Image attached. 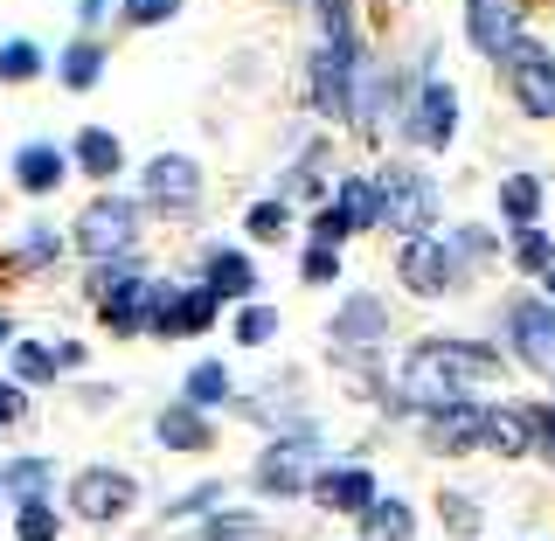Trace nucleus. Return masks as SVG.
<instances>
[{"mask_svg":"<svg viewBox=\"0 0 555 541\" xmlns=\"http://www.w3.org/2000/svg\"><path fill=\"white\" fill-rule=\"evenodd\" d=\"M63 153L56 146H22V153H14V181H22L28 188V195H49V188H63Z\"/></svg>","mask_w":555,"mask_h":541,"instance_id":"a211bd4d","label":"nucleus"},{"mask_svg":"<svg viewBox=\"0 0 555 541\" xmlns=\"http://www.w3.org/2000/svg\"><path fill=\"white\" fill-rule=\"evenodd\" d=\"M173 8H181V0H126V22L132 28H153V22H167Z\"/></svg>","mask_w":555,"mask_h":541,"instance_id":"4c0bfd02","label":"nucleus"},{"mask_svg":"<svg viewBox=\"0 0 555 541\" xmlns=\"http://www.w3.org/2000/svg\"><path fill=\"white\" fill-rule=\"evenodd\" d=\"M14 534L22 541H56V507H49V500H28V507L14 514Z\"/></svg>","mask_w":555,"mask_h":541,"instance_id":"c85d7f7f","label":"nucleus"},{"mask_svg":"<svg viewBox=\"0 0 555 541\" xmlns=\"http://www.w3.org/2000/svg\"><path fill=\"white\" fill-rule=\"evenodd\" d=\"M118 160H126V146H118L104 126H83V132H77V167L91 173V181H112Z\"/></svg>","mask_w":555,"mask_h":541,"instance_id":"6ab92c4d","label":"nucleus"},{"mask_svg":"<svg viewBox=\"0 0 555 541\" xmlns=\"http://www.w3.org/2000/svg\"><path fill=\"white\" fill-rule=\"evenodd\" d=\"M320 22H326V42H334V49H361L354 22H347V0H320Z\"/></svg>","mask_w":555,"mask_h":541,"instance_id":"c9c22d12","label":"nucleus"},{"mask_svg":"<svg viewBox=\"0 0 555 541\" xmlns=\"http://www.w3.org/2000/svg\"><path fill=\"white\" fill-rule=\"evenodd\" d=\"M320 459V438L312 430H292L285 445H271L264 459H257V493L285 500V493H306V465Z\"/></svg>","mask_w":555,"mask_h":541,"instance_id":"39448f33","label":"nucleus"},{"mask_svg":"<svg viewBox=\"0 0 555 541\" xmlns=\"http://www.w3.org/2000/svg\"><path fill=\"white\" fill-rule=\"evenodd\" d=\"M500 216H507L514 230H534V216H542V181H534V173H507V181H500Z\"/></svg>","mask_w":555,"mask_h":541,"instance_id":"aec40b11","label":"nucleus"},{"mask_svg":"<svg viewBox=\"0 0 555 541\" xmlns=\"http://www.w3.org/2000/svg\"><path fill=\"white\" fill-rule=\"evenodd\" d=\"M375 195H382V222H389V230H403L410 243L438 222V188H430L424 173H410V167H389L375 181Z\"/></svg>","mask_w":555,"mask_h":541,"instance_id":"f03ea898","label":"nucleus"},{"mask_svg":"<svg viewBox=\"0 0 555 541\" xmlns=\"http://www.w3.org/2000/svg\"><path fill=\"white\" fill-rule=\"evenodd\" d=\"M104 326H112V334H139V326H153V285L126 265V257H118V271L104 278Z\"/></svg>","mask_w":555,"mask_h":541,"instance_id":"0eeeda50","label":"nucleus"},{"mask_svg":"<svg viewBox=\"0 0 555 541\" xmlns=\"http://www.w3.org/2000/svg\"><path fill=\"white\" fill-rule=\"evenodd\" d=\"M334 271H340V243H312L306 250V285H326Z\"/></svg>","mask_w":555,"mask_h":541,"instance_id":"e433bc0d","label":"nucleus"},{"mask_svg":"<svg viewBox=\"0 0 555 541\" xmlns=\"http://www.w3.org/2000/svg\"><path fill=\"white\" fill-rule=\"evenodd\" d=\"M334 216H340V230H369V222H382V195H375V181H340Z\"/></svg>","mask_w":555,"mask_h":541,"instance_id":"4be33fe9","label":"nucleus"},{"mask_svg":"<svg viewBox=\"0 0 555 541\" xmlns=\"http://www.w3.org/2000/svg\"><path fill=\"white\" fill-rule=\"evenodd\" d=\"M250 285H257V271H250L243 250H216V257H208V292H216V299H243Z\"/></svg>","mask_w":555,"mask_h":541,"instance_id":"5701e85b","label":"nucleus"},{"mask_svg":"<svg viewBox=\"0 0 555 541\" xmlns=\"http://www.w3.org/2000/svg\"><path fill=\"white\" fill-rule=\"evenodd\" d=\"M230 396V375L216 369V361H202V369H188V403H222Z\"/></svg>","mask_w":555,"mask_h":541,"instance_id":"7c9ffc66","label":"nucleus"},{"mask_svg":"<svg viewBox=\"0 0 555 541\" xmlns=\"http://www.w3.org/2000/svg\"><path fill=\"white\" fill-rule=\"evenodd\" d=\"M35 69H42V49H35V42H8V49H0V77H8V83H28Z\"/></svg>","mask_w":555,"mask_h":541,"instance_id":"2f4dec72","label":"nucleus"},{"mask_svg":"<svg viewBox=\"0 0 555 541\" xmlns=\"http://www.w3.org/2000/svg\"><path fill=\"white\" fill-rule=\"evenodd\" d=\"M216 500H222V486H195V493L167 500V520H181V514H202V507H216Z\"/></svg>","mask_w":555,"mask_h":541,"instance_id":"58836bf2","label":"nucleus"},{"mask_svg":"<svg viewBox=\"0 0 555 541\" xmlns=\"http://www.w3.org/2000/svg\"><path fill=\"white\" fill-rule=\"evenodd\" d=\"M146 202L167 208V216H188V208L202 202V173L188 153H160V160L146 167Z\"/></svg>","mask_w":555,"mask_h":541,"instance_id":"6e6552de","label":"nucleus"},{"mask_svg":"<svg viewBox=\"0 0 555 541\" xmlns=\"http://www.w3.org/2000/svg\"><path fill=\"white\" fill-rule=\"evenodd\" d=\"M451 132H459V91H451L444 77H430L424 91H416V112H410V139L416 146H451Z\"/></svg>","mask_w":555,"mask_h":541,"instance_id":"9d476101","label":"nucleus"},{"mask_svg":"<svg viewBox=\"0 0 555 541\" xmlns=\"http://www.w3.org/2000/svg\"><path fill=\"white\" fill-rule=\"evenodd\" d=\"M77 250L98 257V265H118V257L132 250V208L118 195H98L83 208V222H77Z\"/></svg>","mask_w":555,"mask_h":541,"instance_id":"20e7f679","label":"nucleus"},{"mask_svg":"<svg viewBox=\"0 0 555 541\" xmlns=\"http://www.w3.org/2000/svg\"><path fill=\"white\" fill-rule=\"evenodd\" d=\"M361 541H410V507L403 500H375L361 514Z\"/></svg>","mask_w":555,"mask_h":541,"instance_id":"a878e982","label":"nucleus"},{"mask_svg":"<svg viewBox=\"0 0 555 541\" xmlns=\"http://www.w3.org/2000/svg\"><path fill=\"white\" fill-rule=\"evenodd\" d=\"M507 326H514V347L528 355V369L555 375V306L548 299H520V306H507Z\"/></svg>","mask_w":555,"mask_h":541,"instance_id":"9b49d317","label":"nucleus"},{"mask_svg":"<svg viewBox=\"0 0 555 541\" xmlns=\"http://www.w3.org/2000/svg\"><path fill=\"white\" fill-rule=\"evenodd\" d=\"M479 445H486V451H500V459H520V451H534V424H528V410H486Z\"/></svg>","mask_w":555,"mask_h":541,"instance_id":"f3484780","label":"nucleus"},{"mask_svg":"<svg viewBox=\"0 0 555 541\" xmlns=\"http://www.w3.org/2000/svg\"><path fill=\"white\" fill-rule=\"evenodd\" d=\"M69 507L83 520H118L132 507V479L112 473V465H91V473H77V486H69Z\"/></svg>","mask_w":555,"mask_h":541,"instance_id":"f8f14e48","label":"nucleus"},{"mask_svg":"<svg viewBox=\"0 0 555 541\" xmlns=\"http://www.w3.org/2000/svg\"><path fill=\"white\" fill-rule=\"evenodd\" d=\"M500 375L493 347H473V340H424L410 347V369H403V396L424 410H451L459 403V389H473V382Z\"/></svg>","mask_w":555,"mask_h":541,"instance_id":"f257e3e1","label":"nucleus"},{"mask_svg":"<svg viewBox=\"0 0 555 541\" xmlns=\"http://www.w3.org/2000/svg\"><path fill=\"white\" fill-rule=\"evenodd\" d=\"M465 35H473L479 56H507V42H514L507 0H465Z\"/></svg>","mask_w":555,"mask_h":541,"instance_id":"2eb2a0df","label":"nucleus"},{"mask_svg":"<svg viewBox=\"0 0 555 541\" xmlns=\"http://www.w3.org/2000/svg\"><path fill=\"white\" fill-rule=\"evenodd\" d=\"M514 265H520V271H548V265H555V243H548L542 230H520V243H514Z\"/></svg>","mask_w":555,"mask_h":541,"instance_id":"72a5a7b5","label":"nucleus"},{"mask_svg":"<svg viewBox=\"0 0 555 541\" xmlns=\"http://www.w3.org/2000/svg\"><path fill=\"white\" fill-rule=\"evenodd\" d=\"M382 340V306L375 299H347L340 320H334V347H369Z\"/></svg>","mask_w":555,"mask_h":541,"instance_id":"412c9836","label":"nucleus"},{"mask_svg":"<svg viewBox=\"0 0 555 541\" xmlns=\"http://www.w3.org/2000/svg\"><path fill=\"white\" fill-rule=\"evenodd\" d=\"M98 69H104V49H98V42H77V49L63 56V83H69V91H91Z\"/></svg>","mask_w":555,"mask_h":541,"instance_id":"cd10ccee","label":"nucleus"},{"mask_svg":"<svg viewBox=\"0 0 555 541\" xmlns=\"http://www.w3.org/2000/svg\"><path fill=\"white\" fill-rule=\"evenodd\" d=\"M49 479H56V473H49L42 459H14V465H0V493H14L22 507H28V500H42V486H49Z\"/></svg>","mask_w":555,"mask_h":541,"instance_id":"bb28decb","label":"nucleus"},{"mask_svg":"<svg viewBox=\"0 0 555 541\" xmlns=\"http://www.w3.org/2000/svg\"><path fill=\"white\" fill-rule=\"evenodd\" d=\"M285 230H292V208H285V202H257V208H250V236H257V243H278Z\"/></svg>","mask_w":555,"mask_h":541,"instance_id":"473e14b6","label":"nucleus"},{"mask_svg":"<svg viewBox=\"0 0 555 541\" xmlns=\"http://www.w3.org/2000/svg\"><path fill=\"white\" fill-rule=\"evenodd\" d=\"M83 347H14V375L22 382H49L56 369H77Z\"/></svg>","mask_w":555,"mask_h":541,"instance_id":"b1692460","label":"nucleus"},{"mask_svg":"<svg viewBox=\"0 0 555 541\" xmlns=\"http://www.w3.org/2000/svg\"><path fill=\"white\" fill-rule=\"evenodd\" d=\"M528 424H534V445H542L548 465H555V410H528Z\"/></svg>","mask_w":555,"mask_h":541,"instance_id":"ea45409f","label":"nucleus"},{"mask_svg":"<svg viewBox=\"0 0 555 541\" xmlns=\"http://www.w3.org/2000/svg\"><path fill=\"white\" fill-rule=\"evenodd\" d=\"M153 430H160L167 451H202V445H208V424H202L188 403H181V410H160V424H153Z\"/></svg>","mask_w":555,"mask_h":541,"instance_id":"393cba45","label":"nucleus"},{"mask_svg":"<svg viewBox=\"0 0 555 541\" xmlns=\"http://www.w3.org/2000/svg\"><path fill=\"white\" fill-rule=\"evenodd\" d=\"M208 541H271V534H264L257 514H216L208 520Z\"/></svg>","mask_w":555,"mask_h":541,"instance_id":"c756f323","label":"nucleus"},{"mask_svg":"<svg viewBox=\"0 0 555 541\" xmlns=\"http://www.w3.org/2000/svg\"><path fill=\"white\" fill-rule=\"evenodd\" d=\"M8 424H22V389H8V382H0V430Z\"/></svg>","mask_w":555,"mask_h":541,"instance_id":"a19ab883","label":"nucleus"},{"mask_svg":"<svg viewBox=\"0 0 555 541\" xmlns=\"http://www.w3.org/2000/svg\"><path fill=\"white\" fill-rule=\"evenodd\" d=\"M8 334H14V320H8V312H0V340H8Z\"/></svg>","mask_w":555,"mask_h":541,"instance_id":"37998d69","label":"nucleus"},{"mask_svg":"<svg viewBox=\"0 0 555 541\" xmlns=\"http://www.w3.org/2000/svg\"><path fill=\"white\" fill-rule=\"evenodd\" d=\"M271 334H278V312H271V306H243V320H236V340H243V347H264Z\"/></svg>","mask_w":555,"mask_h":541,"instance_id":"f704fd0d","label":"nucleus"},{"mask_svg":"<svg viewBox=\"0 0 555 541\" xmlns=\"http://www.w3.org/2000/svg\"><path fill=\"white\" fill-rule=\"evenodd\" d=\"M507 83H514V98H520V112L528 118H555V49L542 42H507Z\"/></svg>","mask_w":555,"mask_h":541,"instance_id":"7ed1b4c3","label":"nucleus"},{"mask_svg":"<svg viewBox=\"0 0 555 541\" xmlns=\"http://www.w3.org/2000/svg\"><path fill=\"white\" fill-rule=\"evenodd\" d=\"M479 430H486V410H473V403L430 410V445H438V451H473Z\"/></svg>","mask_w":555,"mask_h":541,"instance_id":"dca6fc26","label":"nucleus"},{"mask_svg":"<svg viewBox=\"0 0 555 541\" xmlns=\"http://www.w3.org/2000/svg\"><path fill=\"white\" fill-rule=\"evenodd\" d=\"M403 285L416 292V299H438V292H459V285H465V271H459V250H451V243H430V236H416L410 250H403Z\"/></svg>","mask_w":555,"mask_h":541,"instance_id":"423d86ee","label":"nucleus"},{"mask_svg":"<svg viewBox=\"0 0 555 541\" xmlns=\"http://www.w3.org/2000/svg\"><path fill=\"white\" fill-rule=\"evenodd\" d=\"M216 292H173V285H153V326H160V334H208V326H216Z\"/></svg>","mask_w":555,"mask_h":541,"instance_id":"1a4fd4ad","label":"nucleus"},{"mask_svg":"<svg viewBox=\"0 0 555 541\" xmlns=\"http://www.w3.org/2000/svg\"><path fill=\"white\" fill-rule=\"evenodd\" d=\"M312 500H320L326 514H369L375 507V479L361 473V465H326V473L312 479Z\"/></svg>","mask_w":555,"mask_h":541,"instance_id":"4468645a","label":"nucleus"},{"mask_svg":"<svg viewBox=\"0 0 555 541\" xmlns=\"http://www.w3.org/2000/svg\"><path fill=\"white\" fill-rule=\"evenodd\" d=\"M542 292H548V306H555V265H548V271H542Z\"/></svg>","mask_w":555,"mask_h":541,"instance_id":"79ce46f5","label":"nucleus"},{"mask_svg":"<svg viewBox=\"0 0 555 541\" xmlns=\"http://www.w3.org/2000/svg\"><path fill=\"white\" fill-rule=\"evenodd\" d=\"M312 104H320L326 118H347V112H354V49H334V42H326L320 56H312Z\"/></svg>","mask_w":555,"mask_h":541,"instance_id":"ddd939ff","label":"nucleus"}]
</instances>
